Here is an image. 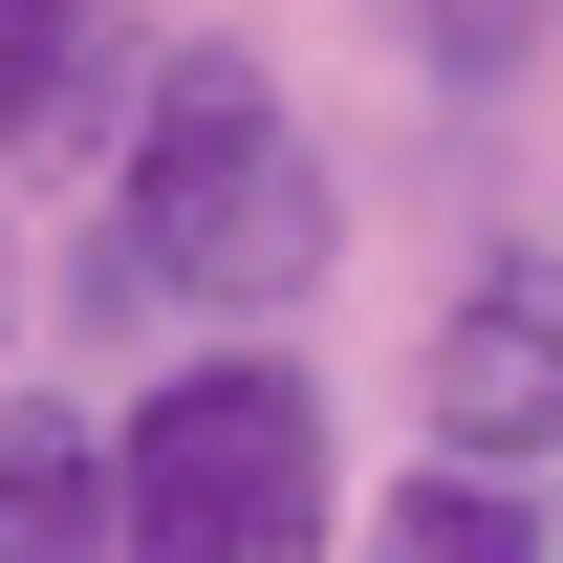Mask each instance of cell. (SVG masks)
Segmentation results:
<instances>
[{
    "label": "cell",
    "mask_w": 563,
    "mask_h": 563,
    "mask_svg": "<svg viewBox=\"0 0 563 563\" xmlns=\"http://www.w3.org/2000/svg\"><path fill=\"white\" fill-rule=\"evenodd\" d=\"M347 196H325V152L282 109L261 44H174L131 66V131H109V239H87V347L109 325H282L303 282H325Z\"/></svg>",
    "instance_id": "cell-1"
},
{
    "label": "cell",
    "mask_w": 563,
    "mask_h": 563,
    "mask_svg": "<svg viewBox=\"0 0 563 563\" xmlns=\"http://www.w3.org/2000/svg\"><path fill=\"white\" fill-rule=\"evenodd\" d=\"M325 390L261 347L152 368L109 412V563H325Z\"/></svg>",
    "instance_id": "cell-2"
},
{
    "label": "cell",
    "mask_w": 563,
    "mask_h": 563,
    "mask_svg": "<svg viewBox=\"0 0 563 563\" xmlns=\"http://www.w3.org/2000/svg\"><path fill=\"white\" fill-rule=\"evenodd\" d=\"M412 390H433V455H455V477H542L563 455V261L542 239H498V261L433 303Z\"/></svg>",
    "instance_id": "cell-3"
},
{
    "label": "cell",
    "mask_w": 563,
    "mask_h": 563,
    "mask_svg": "<svg viewBox=\"0 0 563 563\" xmlns=\"http://www.w3.org/2000/svg\"><path fill=\"white\" fill-rule=\"evenodd\" d=\"M131 109V22L109 0H0V152H109Z\"/></svg>",
    "instance_id": "cell-4"
},
{
    "label": "cell",
    "mask_w": 563,
    "mask_h": 563,
    "mask_svg": "<svg viewBox=\"0 0 563 563\" xmlns=\"http://www.w3.org/2000/svg\"><path fill=\"white\" fill-rule=\"evenodd\" d=\"M0 563H109V433L66 390L0 412Z\"/></svg>",
    "instance_id": "cell-5"
},
{
    "label": "cell",
    "mask_w": 563,
    "mask_h": 563,
    "mask_svg": "<svg viewBox=\"0 0 563 563\" xmlns=\"http://www.w3.org/2000/svg\"><path fill=\"white\" fill-rule=\"evenodd\" d=\"M368 563H563V542H542V498H520V477H455V455H412V477L368 498Z\"/></svg>",
    "instance_id": "cell-6"
},
{
    "label": "cell",
    "mask_w": 563,
    "mask_h": 563,
    "mask_svg": "<svg viewBox=\"0 0 563 563\" xmlns=\"http://www.w3.org/2000/svg\"><path fill=\"white\" fill-rule=\"evenodd\" d=\"M390 22H412V66H433V87H498V66L563 22V0H390Z\"/></svg>",
    "instance_id": "cell-7"
},
{
    "label": "cell",
    "mask_w": 563,
    "mask_h": 563,
    "mask_svg": "<svg viewBox=\"0 0 563 563\" xmlns=\"http://www.w3.org/2000/svg\"><path fill=\"white\" fill-rule=\"evenodd\" d=\"M0 303H22V261H0Z\"/></svg>",
    "instance_id": "cell-8"
}]
</instances>
